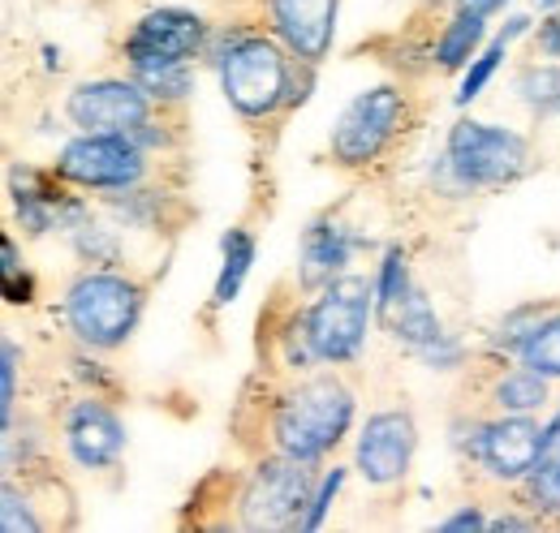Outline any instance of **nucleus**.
<instances>
[{
    "instance_id": "nucleus-5",
    "label": "nucleus",
    "mask_w": 560,
    "mask_h": 533,
    "mask_svg": "<svg viewBox=\"0 0 560 533\" xmlns=\"http://www.w3.org/2000/svg\"><path fill=\"white\" fill-rule=\"evenodd\" d=\"M371 284L358 275H341L332 284H324V297L302 315L306 340L315 348L319 362H350L358 357L366 323H371Z\"/></svg>"
},
{
    "instance_id": "nucleus-11",
    "label": "nucleus",
    "mask_w": 560,
    "mask_h": 533,
    "mask_svg": "<svg viewBox=\"0 0 560 533\" xmlns=\"http://www.w3.org/2000/svg\"><path fill=\"white\" fill-rule=\"evenodd\" d=\"M544 426L530 422L526 413H509L504 422H491L479 426V439H475V457L504 482H517V477H530L535 465L544 461Z\"/></svg>"
},
{
    "instance_id": "nucleus-13",
    "label": "nucleus",
    "mask_w": 560,
    "mask_h": 533,
    "mask_svg": "<svg viewBox=\"0 0 560 533\" xmlns=\"http://www.w3.org/2000/svg\"><path fill=\"white\" fill-rule=\"evenodd\" d=\"M272 17L284 48L302 66H319L337 35V0H272Z\"/></svg>"
},
{
    "instance_id": "nucleus-26",
    "label": "nucleus",
    "mask_w": 560,
    "mask_h": 533,
    "mask_svg": "<svg viewBox=\"0 0 560 533\" xmlns=\"http://www.w3.org/2000/svg\"><path fill=\"white\" fill-rule=\"evenodd\" d=\"M530 499L548 512H560V461H539L530 473Z\"/></svg>"
},
{
    "instance_id": "nucleus-2",
    "label": "nucleus",
    "mask_w": 560,
    "mask_h": 533,
    "mask_svg": "<svg viewBox=\"0 0 560 533\" xmlns=\"http://www.w3.org/2000/svg\"><path fill=\"white\" fill-rule=\"evenodd\" d=\"M142 315V288L126 275L91 271L66 293V323L91 348H117Z\"/></svg>"
},
{
    "instance_id": "nucleus-33",
    "label": "nucleus",
    "mask_w": 560,
    "mask_h": 533,
    "mask_svg": "<svg viewBox=\"0 0 560 533\" xmlns=\"http://www.w3.org/2000/svg\"><path fill=\"white\" fill-rule=\"evenodd\" d=\"M500 4H504V0H462V9H475V13H483V17L495 13Z\"/></svg>"
},
{
    "instance_id": "nucleus-27",
    "label": "nucleus",
    "mask_w": 560,
    "mask_h": 533,
    "mask_svg": "<svg viewBox=\"0 0 560 533\" xmlns=\"http://www.w3.org/2000/svg\"><path fill=\"white\" fill-rule=\"evenodd\" d=\"M18 344L13 340H4V362H0V383H4V392H0V417H4V430H13V400H18Z\"/></svg>"
},
{
    "instance_id": "nucleus-34",
    "label": "nucleus",
    "mask_w": 560,
    "mask_h": 533,
    "mask_svg": "<svg viewBox=\"0 0 560 533\" xmlns=\"http://www.w3.org/2000/svg\"><path fill=\"white\" fill-rule=\"evenodd\" d=\"M535 521H522V517H500V521H491V530H530Z\"/></svg>"
},
{
    "instance_id": "nucleus-18",
    "label": "nucleus",
    "mask_w": 560,
    "mask_h": 533,
    "mask_svg": "<svg viewBox=\"0 0 560 533\" xmlns=\"http://www.w3.org/2000/svg\"><path fill=\"white\" fill-rule=\"evenodd\" d=\"M479 39H483V13L457 9V17L444 26V35H440V44H435L440 69H462L470 61V52L479 48Z\"/></svg>"
},
{
    "instance_id": "nucleus-7",
    "label": "nucleus",
    "mask_w": 560,
    "mask_h": 533,
    "mask_svg": "<svg viewBox=\"0 0 560 533\" xmlns=\"http://www.w3.org/2000/svg\"><path fill=\"white\" fill-rule=\"evenodd\" d=\"M142 168L147 159L135 133H82L57 159V177L82 190H130Z\"/></svg>"
},
{
    "instance_id": "nucleus-23",
    "label": "nucleus",
    "mask_w": 560,
    "mask_h": 533,
    "mask_svg": "<svg viewBox=\"0 0 560 533\" xmlns=\"http://www.w3.org/2000/svg\"><path fill=\"white\" fill-rule=\"evenodd\" d=\"M410 293V263H406V250L401 246H393L388 254H384V266H380V284H375V310L384 315L397 297H406Z\"/></svg>"
},
{
    "instance_id": "nucleus-30",
    "label": "nucleus",
    "mask_w": 560,
    "mask_h": 533,
    "mask_svg": "<svg viewBox=\"0 0 560 533\" xmlns=\"http://www.w3.org/2000/svg\"><path fill=\"white\" fill-rule=\"evenodd\" d=\"M78 250L82 254H104V259H113L117 254V246H113V237L104 233V228H95V224H78Z\"/></svg>"
},
{
    "instance_id": "nucleus-14",
    "label": "nucleus",
    "mask_w": 560,
    "mask_h": 533,
    "mask_svg": "<svg viewBox=\"0 0 560 533\" xmlns=\"http://www.w3.org/2000/svg\"><path fill=\"white\" fill-rule=\"evenodd\" d=\"M66 443L82 469H108L126 448V426L108 404L78 400L70 408V422H66Z\"/></svg>"
},
{
    "instance_id": "nucleus-4",
    "label": "nucleus",
    "mask_w": 560,
    "mask_h": 533,
    "mask_svg": "<svg viewBox=\"0 0 560 533\" xmlns=\"http://www.w3.org/2000/svg\"><path fill=\"white\" fill-rule=\"evenodd\" d=\"M289 57L272 39H237L220 57V86L242 117H272L289 104Z\"/></svg>"
},
{
    "instance_id": "nucleus-19",
    "label": "nucleus",
    "mask_w": 560,
    "mask_h": 533,
    "mask_svg": "<svg viewBox=\"0 0 560 533\" xmlns=\"http://www.w3.org/2000/svg\"><path fill=\"white\" fill-rule=\"evenodd\" d=\"M491 396H495V404H500L504 413H530V408H539V404L548 400V375H539L535 366L522 362V370H509V375L491 388Z\"/></svg>"
},
{
    "instance_id": "nucleus-15",
    "label": "nucleus",
    "mask_w": 560,
    "mask_h": 533,
    "mask_svg": "<svg viewBox=\"0 0 560 533\" xmlns=\"http://www.w3.org/2000/svg\"><path fill=\"white\" fill-rule=\"evenodd\" d=\"M353 254V237L341 224H311L306 237H302V284L306 288H319V284H332Z\"/></svg>"
},
{
    "instance_id": "nucleus-16",
    "label": "nucleus",
    "mask_w": 560,
    "mask_h": 533,
    "mask_svg": "<svg viewBox=\"0 0 560 533\" xmlns=\"http://www.w3.org/2000/svg\"><path fill=\"white\" fill-rule=\"evenodd\" d=\"M384 319H388V328H393V335L401 340V344H410L415 353H422V348H431L440 335H444V328H440V319H435V310H431V301L422 297L419 288H410L406 297H397L388 310H384Z\"/></svg>"
},
{
    "instance_id": "nucleus-28",
    "label": "nucleus",
    "mask_w": 560,
    "mask_h": 533,
    "mask_svg": "<svg viewBox=\"0 0 560 533\" xmlns=\"http://www.w3.org/2000/svg\"><path fill=\"white\" fill-rule=\"evenodd\" d=\"M0 499H4V504H0V530H4V533L39 530V521L31 517L26 499H18V490H13V486H4V495H0Z\"/></svg>"
},
{
    "instance_id": "nucleus-22",
    "label": "nucleus",
    "mask_w": 560,
    "mask_h": 533,
    "mask_svg": "<svg viewBox=\"0 0 560 533\" xmlns=\"http://www.w3.org/2000/svg\"><path fill=\"white\" fill-rule=\"evenodd\" d=\"M517 95L535 112H560V66H530L517 78Z\"/></svg>"
},
{
    "instance_id": "nucleus-20",
    "label": "nucleus",
    "mask_w": 560,
    "mask_h": 533,
    "mask_svg": "<svg viewBox=\"0 0 560 533\" xmlns=\"http://www.w3.org/2000/svg\"><path fill=\"white\" fill-rule=\"evenodd\" d=\"M517 357H522L526 366H535L539 375L560 379V315L535 323V328L526 332V340L517 344Z\"/></svg>"
},
{
    "instance_id": "nucleus-21",
    "label": "nucleus",
    "mask_w": 560,
    "mask_h": 533,
    "mask_svg": "<svg viewBox=\"0 0 560 533\" xmlns=\"http://www.w3.org/2000/svg\"><path fill=\"white\" fill-rule=\"evenodd\" d=\"M522 31H526V17H513V22H509V31H504V35H500V39L491 44L488 52H483V57H475V66L466 69V78H462L457 104H470V99H475V95H479V91L488 86L491 73H495V66H500V57H504V48H509V39H517Z\"/></svg>"
},
{
    "instance_id": "nucleus-17",
    "label": "nucleus",
    "mask_w": 560,
    "mask_h": 533,
    "mask_svg": "<svg viewBox=\"0 0 560 533\" xmlns=\"http://www.w3.org/2000/svg\"><path fill=\"white\" fill-rule=\"evenodd\" d=\"M220 254H224V263H220V275H215V293H211V301H215V306H229V301L242 293L246 275H250V263H255V237H250L246 228H229L224 241H220Z\"/></svg>"
},
{
    "instance_id": "nucleus-32",
    "label": "nucleus",
    "mask_w": 560,
    "mask_h": 533,
    "mask_svg": "<svg viewBox=\"0 0 560 533\" xmlns=\"http://www.w3.org/2000/svg\"><path fill=\"white\" fill-rule=\"evenodd\" d=\"M483 525H488V521H483L475 508H466V512H457V517L444 521V530H483Z\"/></svg>"
},
{
    "instance_id": "nucleus-24",
    "label": "nucleus",
    "mask_w": 560,
    "mask_h": 533,
    "mask_svg": "<svg viewBox=\"0 0 560 533\" xmlns=\"http://www.w3.org/2000/svg\"><path fill=\"white\" fill-rule=\"evenodd\" d=\"M135 82H139L147 95L155 99H182L190 91V69L186 66H139L135 69Z\"/></svg>"
},
{
    "instance_id": "nucleus-25",
    "label": "nucleus",
    "mask_w": 560,
    "mask_h": 533,
    "mask_svg": "<svg viewBox=\"0 0 560 533\" xmlns=\"http://www.w3.org/2000/svg\"><path fill=\"white\" fill-rule=\"evenodd\" d=\"M0 271H4V297L18 306V301H31V293H35V280H31V271L22 266L18 259V246L4 237L0 241Z\"/></svg>"
},
{
    "instance_id": "nucleus-12",
    "label": "nucleus",
    "mask_w": 560,
    "mask_h": 533,
    "mask_svg": "<svg viewBox=\"0 0 560 533\" xmlns=\"http://www.w3.org/2000/svg\"><path fill=\"white\" fill-rule=\"evenodd\" d=\"M415 443H419V435H415L410 413H375V417H366V426L358 435V473L371 486L397 482L410 469Z\"/></svg>"
},
{
    "instance_id": "nucleus-3",
    "label": "nucleus",
    "mask_w": 560,
    "mask_h": 533,
    "mask_svg": "<svg viewBox=\"0 0 560 533\" xmlns=\"http://www.w3.org/2000/svg\"><path fill=\"white\" fill-rule=\"evenodd\" d=\"M453 177L470 190H495L517 181L530 168V146L526 138L504 126H483V121H457L448 130V151H444Z\"/></svg>"
},
{
    "instance_id": "nucleus-8",
    "label": "nucleus",
    "mask_w": 560,
    "mask_h": 533,
    "mask_svg": "<svg viewBox=\"0 0 560 533\" xmlns=\"http://www.w3.org/2000/svg\"><path fill=\"white\" fill-rule=\"evenodd\" d=\"M401 121H406V99H401L397 86L362 91L332 130V159L346 164V168L371 164L393 142V133L401 130Z\"/></svg>"
},
{
    "instance_id": "nucleus-9",
    "label": "nucleus",
    "mask_w": 560,
    "mask_h": 533,
    "mask_svg": "<svg viewBox=\"0 0 560 533\" xmlns=\"http://www.w3.org/2000/svg\"><path fill=\"white\" fill-rule=\"evenodd\" d=\"M82 133H139L147 126V91L139 82H82L66 104Z\"/></svg>"
},
{
    "instance_id": "nucleus-1",
    "label": "nucleus",
    "mask_w": 560,
    "mask_h": 533,
    "mask_svg": "<svg viewBox=\"0 0 560 533\" xmlns=\"http://www.w3.org/2000/svg\"><path fill=\"white\" fill-rule=\"evenodd\" d=\"M353 422V396L328 375L306 379L302 388H293L277 404V435L280 452L298 457V461H319L328 448H337L346 439Z\"/></svg>"
},
{
    "instance_id": "nucleus-35",
    "label": "nucleus",
    "mask_w": 560,
    "mask_h": 533,
    "mask_svg": "<svg viewBox=\"0 0 560 533\" xmlns=\"http://www.w3.org/2000/svg\"><path fill=\"white\" fill-rule=\"evenodd\" d=\"M535 4H544V9H552V4H560V0H535Z\"/></svg>"
},
{
    "instance_id": "nucleus-6",
    "label": "nucleus",
    "mask_w": 560,
    "mask_h": 533,
    "mask_svg": "<svg viewBox=\"0 0 560 533\" xmlns=\"http://www.w3.org/2000/svg\"><path fill=\"white\" fill-rule=\"evenodd\" d=\"M311 461L284 457L264 461L255 469V477L242 490V525L246 530H302L306 512H311Z\"/></svg>"
},
{
    "instance_id": "nucleus-29",
    "label": "nucleus",
    "mask_w": 560,
    "mask_h": 533,
    "mask_svg": "<svg viewBox=\"0 0 560 533\" xmlns=\"http://www.w3.org/2000/svg\"><path fill=\"white\" fill-rule=\"evenodd\" d=\"M341 482H346V473H341V469H332V473L319 482V490H315V499H311V512H306V525H302V530H319V525H324V517H328V508H332V499H337Z\"/></svg>"
},
{
    "instance_id": "nucleus-31",
    "label": "nucleus",
    "mask_w": 560,
    "mask_h": 533,
    "mask_svg": "<svg viewBox=\"0 0 560 533\" xmlns=\"http://www.w3.org/2000/svg\"><path fill=\"white\" fill-rule=\"evenodd\" d=\"M539 52L544 57H560V17L539 22Z\"/></svg>"
},
{
    "instance_id": "nucleus-10",
    "label": "nucleus",
    "mask_w": 560,
    "mask_h": 533,
    "mask_svg": "<svg viewBox=\"0 0 560 533\" xmlns=\"http://www.w3.org/2000/svg\"><path fill=\"white\" fill-rule=\"evenodd\" d=\"M203 48V22L186 9H151L126 39L130 66H186Z\"/></svg>"
}]
</instances>
